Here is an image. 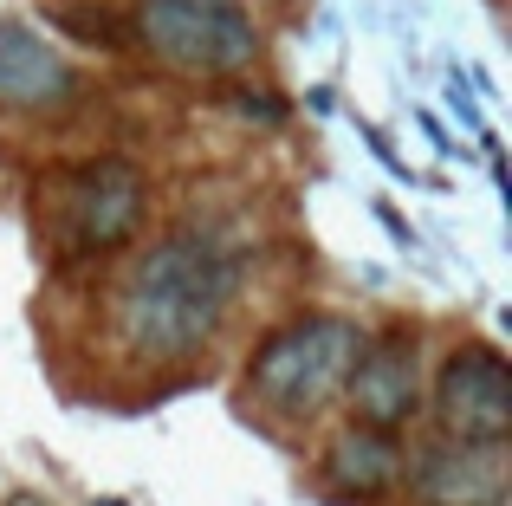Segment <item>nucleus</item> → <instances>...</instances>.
I'll use <instances>...</instances> for the list:
<instances>
[{"label":"nucleus","mask_w":512,"mask_h":506,"mask_svg":"<svg viewBox=\"0 0 512 506\" xmlns=\"http://www.w3.org/2000/svg\"><path fill=\"white\" fill-rule=\"evenodd\" d=\"M344 403L357 409V422L370 429H402V422L422 416V357H415V338L389 331V338H363L357 364L344 377Z\"/></svg>","instance_id":"0eeeda50"},{"label":"nucleus","mask_w":512,"mask_h":506,"mask_svg":"<svg viewBox=\"0 0 512 506\" xmlns=\"http://www.w3.org/2000/svg\"><path fill=\"white\" fill-rule=\"evenodd\" d=\"M415 506H506L512 500V448L487 435H441L409 468Z\"/></svg>","instance_id":"39448f33"},{"label":"nucleus","mask_w":512,"mask_h":506,"mask_svg":"<svg viewBox=\"0 0 512 506\" xmlns=\"http://www.w3.org/2000/svg\"><path fill=\"white\" fill-rule=\"evenodd\" d=\"M240 266L234 253L208 234H163L124 266L111 299V325L124 351L169 364V357H195L214 331L227 325Z\"/></svg>","instance_id":"f257e3e1"},{"label":"nucleus","mask_w":512,"mask_h":506,"mask_svg":"<svg viewBox=\"0 0 512 506\" xmlns=\"http://www.w3.org/2000/svg\"><path fill=\"white\" fill-rule=\"evenodd\" d=\"M137 39L195 78H227L260 59V26L240 0H137Z\"/></svg>","instance_id":"7ed1b4c3"},{"label":"nucleus","mask_w":512,"mask_h":506,"mask_svg":"<svg viewBox=\"0 0 512 506\" xmlns=\"http://www.w3.org/2000/svg\"><path fill=\"white\" fill-rule=\"evenodd\" d=\"M13 506H46V500H33V494H20V500H13Z\"/></svg>","instance_id":"9d476101"},{"label":"nucleus","mask_w":512,"mask_h":506,"mask_svg":"<svg viewBox=\"0 0 512 506\" xmlns=\"http://www.w3.org/2000/svg\"><path fill=\"white\" fill-rule=\"evenodd\" d=\"M72 98H78V65L39 26L0 13V111L46 117V111H65Z\"/></svg>","instance_id":"6e6552de"},{"label":"nucleus","mask_w":512,"mask_h":506,"mask_svg":"<svg viewBox=\"0 0 512 506\" xmlns=\"http://www.w3.org/2000/svg\"><path fill=\"white\" fill-rule=\"evenodd\" d=\"M325 481L338 494H357V500H376L402 481V442L396 429H370V422H350L338 442L325 448Z\"/></svg>","instance_id":"1a4fd4ad"},{"label":"nucleus","mask_w":512,"mask_h":506,"mask_svg":"<svg viewBox=\"0 0 512 506\" xmlns=\"http://www.w3.org/2000/svg\"><path fill=\"white\" fill-rule=\"evenodd\" d=\"M357 351H363V331L350 325V318H338V312L292 318L286 331H273V338L253 351L247 396L260 409H273V416H286V422H312L325 403H338Z\"/></svg>","instance_id":"f03ea898"},{"label":"nucleus","mask_w":512,"mask_h":506,"mask_svg":"<svg viewBox=\"0 0 512 506\" xmlns=\"http://www.w3.org/2000/svg\"><path fill=\"white\" fill-rule=\"evenodd\" d=\"M59 208H65V241L78 253H111L143 228V208H150V176L124 156H98V163H78L59 182Z\"/></svg>","instance_id":"20e7f679"},{"label":"nucleus","mask_w":512,"mask_h":506,"mask_svg":"<svg viewBox=\"0 0 512 506\" xmlns=\"http://www.w3.org/2000/svg\"><path fill=\"white\" fill-rule=\"evenodd\" d=\"M435 422L441 435H512V370L493 344H461L435 377Z\"/></svg>","instance_id":"423d86ee"}]
</instances>
